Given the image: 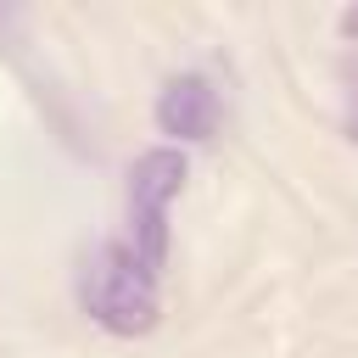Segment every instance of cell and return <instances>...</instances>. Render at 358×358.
<instances>
[{
  "label": "cell",
  "mask_w": 358,
  "mask_h": 358,
  "mask_svg": "<svg viewBox=\"0 0 358 358\" xmlns=\"http://www.w3.org/2000/svg\"><path fill=\"white\" fill-rule=\"evenodd\" d=\"M78 302L84 313L112 330V336H151L162 319V296H157V268L129 246V241H101L84 257L78 274Z\"/></svg>",
  "instance_id": "cell-1"
},
{
  "label": "cell",
  "mask_w": 358,
  "mask_h": 358,
  "mask_svg": "<svg viewBox=\"0 0 358 358\" xmlns=\"http://www.w3.org/2000/svg\"><path fill=\"white\" fill-rule=\"evenodd\" d=\"M185 173H190V162L179 145H151L129 162V229H134L129 246L151 268L168 263V207L185 190Z\"/></svg>",
  "instance_id": "cell-2"
},
{
  "label": "cell",
  "mask_w": 358,
  "mask_h": 358,
  "mask_svg": "<svg viewBox=\"0 0 358 358\" xmlns=\"http://www.w3.org/2000/svg\"><path fill=\"white\" fill-rule=\"evenodd\" d=\"M157 129L168 140H179V145L185 140H213V129H218V90L201 73L168 78L162 95H157Z\"/></svg>",
  "instance_id": "cell-3"
},
{
  "label": "cell",
  "mask_w": 358,
  "mask_h": 358,
  "mask_svg": "<svg viewBox=\"0 0 358 358\" xmlns=\"http://www.w3.org/2000/svg\"><path fill=\"white\" fill-rule=\"evenodd\" d=\"M341 34H352V39H358V6H352V11H341Z\"/></svg>",
  "instance_id": "cell-4"
}]
</instances>
